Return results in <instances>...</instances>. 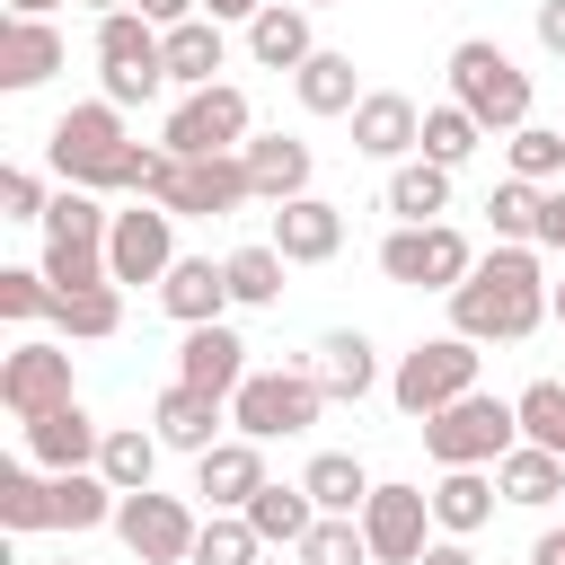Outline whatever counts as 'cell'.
<instances>
[{"instance_id":"1","label":"cell","mask_w":565,"mask_h":565,"mask_svg":"<svg viewBox=\"0 0 565 565\" xmlns=\"http://www.w3.org/2000/svg\"><path fill=\"white\" fill-rule=\"evenodd\" d=\"M547 291L556 282L539 274V247H486L477 274L450 291V335H468V344H521V335H539Z\"/></svg>"},{"instance_id":"2","label":"cell","mask_w":565,"mask_h":565,"mask_svg":"<svg viewBox=\"0 0 565 565\" xmlns=\"http://www.w3.org/2000/svg\"><path fill=\"white\" fill-rule=\"evenodd\" d=\"M132 132H124V106L115 97H88V106H62L53 132H44V159L62 185L79 194H132Z\"/></svg>"},{"instance_id":"3","label":"cell","mask_w":565,"mask_h":565,"mask_svg":"<svg viewBox=\"0 0 565 565\" xmlns=\"http://www.w3.org/2000/svg\"><path fill=\"white\" fill-rule=\"evenodd\" d=\"M450 106H468L486 132H521L530 124V71L494 35H468V44H450Z\"/></svg>"},{"instance_id":"4","label":"cell","mask_w":565,"mask_h":565,"mask_svg":"<svg viewBox=\"0 0 565 565\" xmlns=\"http://www.w3.org/2000/svg\"><path fill=\"white\" fill-rule=\"evenodd\" d=\"M106 230H115V212H106L97 194L62 185V194H53V212H44V282H53V291L115 282V274H106Z\"/></svg>"},{"instance_id":"5","label":"cell","mask_w":565,"mask_h":565,"mask_svg":"<svg viewBox=\"0 0 565 565\" xmlns=\"http://www.w3.org/2000/svg\"><path fill=\"white\" fill-rule=\"evenodd\" d=\"M247 141H256V115H247V88H230V79L177 97L168 124H159V150L168 159H238Z\"/></svg>"},{"instance_id":"6","label":"cell","mask_w":565,"mask_h":565,"mask_svg":"<svg viewBox=\"0 0 565 565\" xmlns=\"http://www.w3.org/2000/svg\"><path fill=\"white\" fill-rule=\"evenodd\" d=\"M477 344L468 335H424L415 353H397V371H388V397H397V415H415V424H433L441 406H459V397H477Z\"/></svg>"},{"instance_id":"7","label":"cell","mask_w":565,"mask_h":565,"mask_svg":"<svg viewBox=\"0 0 565 565\" xmlns=\"http://www.w3.org/2000/svg\"><path fill=\"white\" fill-rule=\"evenodd\" d=\"M424 450H433V468H494L503 450H521V415H512V397L477 388L424 424Z\"/></svg>"},{"instance_id":"8","label":"cell","mask_w":565,"mask_h":565,"mask_svg":"<svg viewBox=\"0 0 565 565\" xmlns=\"http://www.w3.org/2000/svg\"><path fill=\"white\" fill-rule=\"evenodd\" d=\"M380 274L406 282V291H459V282L477 274V247H468V230H450V221H397V230L380 238Z\"/></svg>"},{"instance_id":"9","label":"cell","mask_w":565,"mask_h":565,"mask_svg":"<svg viewBox=\"0 0 565 565\" xmlns=\"http://www.w3.org/2000/svg\"><path fill=\"white\" fill-rule=\"evenodd\" d=\"M97 71H106L115 106H150L168 88V35L141 9H115V18H97Z\"/></svg>"},{"instance_id":"10","label":"cell","mask_w":565,"mask_h":565,"mask_svg":"<svg viewBox=\"0 0 565 565\" xmlns=\"http://www.w3.org/2000/svg\"><path fill=\"white\" fill-rule=\"evenodd\" d=\"M327 415V388L309 380V362H291V371H247V388L230 397V424L247 433V441H291V433H309Z\"/></svg>"},{"instance_id":"11","label":"cell","mask_w":565,"mask_h":565,"mask_svg":"<svg viewBox=\"0 0 565 565\" xmlns=\"http://www.w3.org/2000/svg\"><path fill=\"white\" fill-rule=\"evenodd\" d=\"M0 406H9L18 424L53 415V406H79V397H71V344H53V335H18V344L0 353Z\"/></svg>"},{"instance_id":"12","label":"cell","mask_w":565,"mask_h":565,"mask_svg":"<svg viewBox=\"0 0 565 565\" xmlns=\"http://www.w3.org/2000/svg\"><path fill=\"white\" fill-rule=\"evenodd\" d=\"M115 539L141 556V565H185L194 556V539H203V521L185 512V494H124L115 503Z\"/></svg>"},{"instance_id":"13","label":"cell","mask_w":565,"mask_h":565,"mask_svg":"<svg viewBox=\"0 0 565 565\" xmlns=\"http://www.w3.org/2000/svg\"><path fill=\"white\" fill-rule=\"evenodd\" d=\"M150 203H168L177 221H230L238 203H256V185H247V159H177Z\"/></svg>"},{"instance_id":"14","label":"cell","mask_w":565,"mask_h":565,"mask_svg":"<svg viewBox=\"0 0 565 565\" xmlns=\"http://www.w3.org/2000/svg\"><path fill=\"white\" fill-rule=\"evenodd\" d=\"M168 265H177V212H168V203L115 212V230H106V274H115V282H168Z\"/></svg>"},{"instance_id":"15","label":"cell","mask_w":565,"mask_h":565,"mask_svg":"<svg viewBox=\"0 0 565 565\" xmlns=\"http://www.w3.org/2000/svg\"><path fill=\"white\" fill-rule=\"evenodd\" d=\"M362 539H371V565H415L433 547V494L424 486H371Z\"/></svg>"},{"instance_id":"16","label":"cell","mask_w":565,"mask_h":565,"mask_svg":"<svg viewBox=\"0 0 565 565\" xmlns=\"http://www.w3.org/2000/svg\"><path fill=\"white\" fill-rule=\"evenodd\" d=\"M353 150H362V159H388V168L424 159V106H415L406 88H371V97L353 106Z\"/></svg>"},{"instance_id":"17","label":"cell","mask_w":565,"mask_h":565,"mask_svg":"<svg viewBox=\"0 0 565 565\" xmlns=\"http://www.w3.org/2000/svg\"><path fill=\"white\" fill-rule=\"evenodd\" d=\"M177 380L230 406V397L247 388V335H238L230 318H221V327H185V344H177Z\"/></svg>"},{"instance_id":"18","label":"cell","mask_w":565,"mask_h":565,"mask_svg":"<svg viewBox=\"0 0 565 565\" xmlns=\"http://www.w3.org/2000/svg\"><path fill=\"white\" fill-rule=\"evenodd\" d=\"M230 406L221 397H203V388H185V380H168L159 397H150V433H159V450H185V459H203V450H221L230 433Z\"/></svg>"},{"instance_id":"19","label":"cell","mask_w":565,"mask_h":565,"mask_svg":"<svg viewBox=\"0 0 565 565\" xmlns=\"http://www.w3.org/2000/svg\"><path fill=\"white\" fill-rule=\"evenodd\" d=\"M18 433H26V459H35L44 477L97 468V450H106V424H97L88 406H53V415H35V424H18Z\"/></svg>"},{"instance_id":"20","label":"cell","mask_w":565,"mask_h":565,"mask_svg":"<svg viewBox=\"0 0 565 565\" xmlns=\"http://www.w3.org/2000/svg\"><path fill=\"white\" fill-rule=\"evenodd\" d=\"M265 486H274V477H265V441H247V433H230L221 450L194 459V494H203L212 512H247Z\"/></svg>"},{"instance_id":"21","label":"cell","mask_w":565,"mask_h":565,"mask_svg":"<svg viewBox=\"0 0 565 565\" xmlns=\"http://www.w3.org/2000/svg\"><path fill=\"white\" fill-rule=\"evenodd\" d=\"M62 62H71V44L53 18H0V88H44Z\"/></svg>"},{"instance_id":"22","label":"cell","mask_w":565,"mask_h":565,"mask_svg":"<svg viewBox=\"0 0 565 565\" xmlns=\"http://www.w3.org/2000/svg\"><path fill=\"white\" fill-rule=\"evenodd\" d=\"M344 247V212L327 194H300V203H274V256L282 265H327Z\"/></svg>"},{"instance_id":"23","label":"cell","mask_w":565,"mask_h":565,"mask_svg":"<svg viewBox=\"0 0 565 565\" xmlns=\"http://www.w3.org/2000/svg\"><path fill=\"white\" fill-rule=\"evenodd\" d=\"M238 159H247L256 203H300V194H309V168H318V159H309V141H291V132H256Z\"/></svg>"},{"instance_id":"24","label":"cell","mask_w":565,"mask_h":565,"mask_svg":"<svg viewBox=\"0 0 565 565\" xmlns=\"http://www.w3.org/2000/svg\"><path fill=\"white\" fill-rule=\"evenodd\" d=\"M159 309H168L177 327H221V309H230V274H221L212 256H177L168 282H159Z\"/></svg>"},{"instance_id":"25","label":"cell","mask_w":565,"mask_h":565,"mask_svg":"<svg viewBox=\"0 0 565 565\" xmlns=\"http://www.w3.org/2000/svg\"><path fill=\"white\" fill-rule=\"evenodd\" d=\"M309 380H318L327 397H371V388H380V353H371V335H362V327L318 335V344H309Z\"/></svg>"},{"instance_id":"26","label":"cell","mask_w":565,"mask_h":565,"mask_svg":"<svg viewBox=\"0 0 565 565\" xmlns=\"http://www.w3.org/2000/svg\"><path fill=\"white\" fill-rule=\"evenodd\" d=\"M433 494V530L441 539H477L486 521H494V468H441V486H424Z\"/></svg>"},{"instance_id":"27","label":"cell","mask_w":565,"mask_h":565,"mask_svg":"<svg viewBox=\"0 0 565 565\" xmlns=\"http://www.w3.org/2000/svg\"><path fill=\"white\" fill-rule=\"evenodd\" d=\"M291 97L309 106V115H353L371 88H362V71H353V53H335V44H318L300 71H291Z\"/></svg>"},{"instance_id":"28","label":"cell","mask_w":565,"mask_h":565,"mask_svg":"<svg viewBox=\"0 0 565 565\" xmlns=\"http://www.w3.org/2000/svg\"><path fill=\"white\" fill-rule=\"evenodd\" d=\"M247 53H256L265 71H300V62L318 53V35H309V9H300V0H274V9H256V18H247Z\"/></svg>"},{"instance_id":"29","label":"cell","mask_w":565,"mask_h":565,"mask_svg":"<svg viewBox=\"0 0 565 565\" xmlns=\"http://www.w3.org/2000/svg\"><path fill=\"white\" fill-rule=\"evenodd\" d=\"M494 494H503V503H521V512H539V503H556V494H565V459H556V450H539V441H521V450H503V459H494Z\"/></svg>"},{"instance_id":"30","label":"cell","mask_w":565,"mask_h":565,"mask_svg":"<svg viewBox=\"0 0 565 565\" xmlns=\"http://www.w3.org/2000/svg\"><path fill=\"white\" fill-rule=\"evenodd\" d=\"M300 486H309V503H318V512H344V521H362V503H371V486H380V477H371L353 450H318V459L300 468Z\"/></svg>"},{"instance_id":"31","label":"cell","mask_w":565,"mask_h":565,"mask_svg":"<svg viewBox=\"0 0 565 565\" xmlns=\"http://www.w3.org/2000/svg\"><path fill=\"white\" fill-rule=\"evenodd\" d=\"M230 62V35H221V18H185V26H168V79L194 97V88H212V71Z\"/></svg>"},{"instance_id":"32","label":"cell","mask_w":565,"mask_h":565,"mask_svg":"<svg viewBox=\"0 0 565 565\" xmlns=\"http://www.w3.org/2000/svg\"><path fill=\"white\" fill-rule=\"evenodd\" d=\"M53 327H62V344H106V335L124 327V282L62 291V300H53Z\"/></svg>"},{"instance_id":"33","label":"cell","mask_w":565,"mask_h":565,"mask_svg":"<svg viewBox=\"0 0 565 565\" xmlns=\"http://www.w3.org/2000/svg\"><path fill=\"white\" fill-rule=\"evenodd\" d=\"M0 530L26 539V530H53V477L35 459H9L0 468Z\"/></svg>"},{"instance_id":"34","label":"cell","mask_w":565,"mask_h":565,"mask_svg":"<svg viewBox=\"0 0 565 565\" xmlns=\"http://www.w3.org/2000/svg\"><path fill=\"white\" fill-rule=\"evenodd\" d=\"M97 477H106L115 494H150V477H159V433L115 424V433H106V450H97Z\"/></svg>"},{"instance_id":"35","label":"cell","mask_w":565,"mask_h":565,"mask_svg":"<svg viewBox=\"0 0 565 565\" xmlns=\"http://www.w3.org/2000/svg\"><path fill=\"white\" fill-rule=\"evenodd\" d=\"M115 503H124V494H115L97 468L53 477V530H71V539H79V530H106V521H115Z\"/></svg>"},{"instance_id":"36","label":"cell","mask_w":565,"mask_h":565,"mask_svg":"<svg viewBox=\"0 0 565 565\" xmlns=\"http://www.w3.org/2000/svg\"><path fill=\"white\" fill-rule=\"evenodd\" d=\"M247 530H256L265 547H300V539L318 530V503H309V486H265V494L247 503Z\"/></svg>"},{"instance_id":"37","label":"cell","mask_w":565,"mask_h":565,"mask_svg":"<svg viewBox=\"0 0 565 565\" xmlns=\"http://www.w3.org/2000/svg\"><path fill=\"white\" fill-rule=\"evenodd\" d=\"M388 212H397V221H441V212H450V168H433V159L388 168Z\"/></svg>"},{"instance_id":"38","label":"cell","mask_w":565,"mask_h":565,"mask_svg":"<svg viewBox=\"0 0 565 565\" xmlns=\"http://www.w3.org/2000/svg\"><path fill=\"white\" fill-rule=\"evenodd\" d=\"M539 212H547V185H521V177H503V185L486 194L494 247H539Z\"/></svg>"},{"instance_id":"39","label":"cell","mask_w":565,"mask_h":565,"mask_svg":"<svg viewBox=\"0 0 565 565\" xmlns=\"http://www.w3.org/2000/svg\"><path fill=\"white\" fill-rule=\"evenodd\" d=\"M221 274H230V300H238V309H274V300H282V256H274V238L230 247Z\"/></svg>"},{"instance_id":"40","label":"cell","mask_w":565,"mask_h":565,"mask_svg":"<svg viewBox=\"0 0 565 565\" xmlns=\"http://www.w3.org/2000/svg\"><path fill=\"white\" fill-rule=\"evenodd\" d=\"M503 159L521 185H565V124H521L503 132Z\"/></svg>"},{"instance_id":"41","label":"cell","mask_w":565,"mask_h":565,"mask_svg":"<svg viewBox=\"0 0 565 565\" xmlns=\"http://www.w3.org/2000/svg\"><path fill=\"white\" fill-rule=\"evenodd\" d=\"M477 141H486V124H477L468 106H424V159H433V168H468Z\"/></svg>"},{"instance_id":"42","label":"cell","mask_w":565,"mask_h":565,"mask_svg":"<svg viewBox=\"0 0 565 565\" xmlns=\"http://www.w3.org/2000/svg\"><path fill=\"white\" fill-rule=\"evenodd\" d=\"M512 415H521V441H539V450L565 459V380H530L512 397Z\"/></svg>"},{"instance_id":"43","label":"cell","mask_w":565,"mask_h":565,"mask_svg":"<svg viewBox=\"0 0 565 565\" xmlns=\"http://www.w3.org/2000/svg\"><path fill=\"white\" fill-rule=\"evenodd\" d=\"M53 282H44V265H0V318L9 327H35V318H53Z\"/></svg>"},{"instance_id":"44","label":"cell","mask_w":565,"mask_h":565,"mask_svg":"<svg viewBox=\"0 0 565 565\" xmlns=\"http://www.w3.org/2000/svg\"><path fill=\"white\" fill-rule=\"evenodd\" d=\"M256 547H265V539H256V530H247V512H212V521H203V539H194V556H185V565H256Z\"/></svg>"},{"instance_id":"45","label":"cell","mask_w":565,"mask_h":565,"mask_svg":"<svg viewBox=\"0 0 565 565\" xmlns=\"http://www.w3.org/2000/svg\"><path fill=\"white\" fill-rule=\"evenodd\" d=\"M300 565H371V539H362V521H344V512H318V530L300 539Z\"/></svg>"},{"instance_id":"46","label":"cell","mask_w":565,"mask_h":565,"mask_svg":"<svg viewBox=\"0 0 565 565\" xmlns=\"http://www.w3.org/2000/svg\"><path fill=\"white\" fill-rule=\"evenodd\" d=\"M44 212H53L44 177L35 168H0V221H44Z\"/></svg>"},{"instance_id":"47","label":"cell","mask_w":565,"mask_h":565,"mask_svg":"<svg viewBox=\"0 0 565 565\" xmlns=\"http://www.w3.org/2000/svg\"><path fill=\"white\" fill-rule=\"evenodd\" d=\"M132 9H141L159 35H168V26H185V18H203V0H132Z\"/></svg>"},{"instance_id":"48","label":"cell","mask_w":565,"mask_h":565,"mask_svg":"<svg viewBox=\"0 0 565 565\" xmlns=\"http://www.w3.org/2000/svg\"><path fill=\"white\" fill-rule=\"evenodd\" d=\"M539 53L565 62V0H539Z\"/></svg>"},{"instance_id":"49","label":"cell","mask_w":565,"mask_h":565,"mask_svg":"<svg viewBox=\"0 0 565 565\" xmlns=\"http://www.w3.org/2000/svg\"><path fill=\"white\" fill-rule=\"evenodd\" d=\"M539 247L565 256V185H547V212H539Z\"/></svg>"},{"instance_id":"50","label":"cell","mask_w":565,"mask_h":565,"mask_svg":"<svg viewBox=\"0 0 565 565\" xmlns=\"http://www.w3.org/2000/svg\"><path fill=\"white\" fill-rule=\"evenodd\" d=\"M415 565H477V547H468V539H433Z\"/></svg>"},{"instance_id":"51","label":"cell","mask_w":565,"mask_h":565,"mask_svg":"<svg viewBox=\"0 0 565 565\" xmlns=\"http://www.w3.org/2000/svg\"><path fill=\"white\" fill-rule=\"evenodd\" d=\"M256 9H274V0H203V18H221V26H230V18H238V26H247V18H256Z\"/></svg>"},{"instance_id":"52","label":"cell","mask_w":565,"mask_h":565,"mask_svg":"<svg viewBox=\"0 0 565 565\" xmlns=\"http://www.w3.org/2000/svg\"><path fill=\"white\" fill-rule=\"evenodd\" d=\"M530 565H565V521H556V530H539V547H530Z\"/></svg>"},{"instance_id":"53","label":"cell","mask_w":565,"mask_h":565,"mask_svg":"<svg viewBox=\"0 0 565 565\" xmlns=\"http://www.w3.org/2000/svg\"><path fill=\"white\" fill-rule=\"evenodd\" d=\"M62 0H9V18H53Z\"/></svg>"},{"instance_id":"54","label":"cell","mask_w":565,"mask_h":565,"mask_svg":"<svg viewBox=\"0 0 565 565\" xmlns=\"http://www.w3.org/2000/svg\"><path fill=\"white\" fill-rule=\"evenodd\" d=\"M79 9H97V18H115V9H132V0H79Z\"/></svg>"},{"instance_id":"55","label":"cell","mask_w":565,"mask_h":565,"mask_svg":"<svg viewBox=\"0 0 565 565\" xmlns=\"http://www.w3.org/2000/svg\"><path fill=\"white\" fill-rule=\"evenodd\" d=\"M300 9H309V18H318V9H344V0H300Z\"/></svg>"},{"instance_id":"56","label":"cell","mask_w":565,"mask_h":565,"mask_svg":"<svg viewBox=\"0 0 565 565\" xmlns=\"http://www.w3.org/2000/svg\"><path fill=\"white\" fill-rule=\"evenodd\" d=\"M547 309H556V318H565V282H556V291H547Z\"/></svg>"},{"instance_id":"57","label":"cell","mask_w":565,"mask_h":565,"mask_svg":"<svg viewBox=\"0 0 565 565\" xmlns=\"http://www.w3.org/2000/svg\"><path fill=\"white\" fill-rule=\"evenodd\" d=\"M62 565H71V556H62Z\"/></svg>"}]
</instances>
